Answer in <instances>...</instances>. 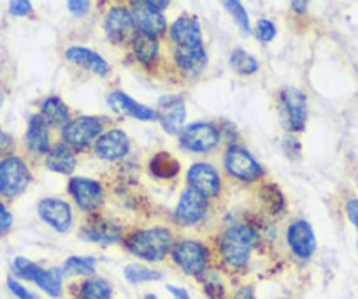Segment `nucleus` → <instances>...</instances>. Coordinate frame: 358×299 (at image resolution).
Wrapping results in <instances>:
<instances>
[{
  "label": "nucleus",
  "instance_id": "obj_1",
  "mask_svg": "<svg viewBox=\"0 0 358 299\" xmlns=\"http://www.w3.org/2000/svg\"><path fill=\"white\" fill-rule=\"evenodd\" d=\"M127 250L137 259L148 260V263H157L165 259L169 252L174 249V238L169 229L153 228L137 231L129 236L125 242Z\"/></svg>",
  "mask_w": 358,
  "mask_h": 299
},
{
  "label": "nucleus",
  "instance_id": "obj_2",
  "mask_svg": "<svg viewBox=\"0 0 358 299\" xmlns=\"http://www.w3.org/2000/svg\"><path fill=\"white\" fill-rule=\"evenodd\" d=\"M255 242H257V232L244 223H237L227 229L222 235L218 243L220 253L223 260L234 270H243L248 266L253 250Z\"/></svg>",
  "mask_w": 358,
  "mask_h": 299
},
{
  "label": "nucleus",
  "instance_id": "obj_3",
  "mask_svg": "<svg viewBox=\"0 0 358 299\" xmlns=\"http://www.w3.org/2000/svg\"><path fill=\"white\" fill-rule=\"evenodd\" d=\"M280 113L288 132H301L308 120V99L299 88L285 87L280 92Z\"/></svg>",
  "mask_w": 358,
  "mask_h": 299
},
{
  "label": "nucleus",
  "instance_id": "obj_4",
  "mask_svg": "<svg viewBox=\"0 0 358 299\" xmlns=\"http://www.w3.org/2000/svg\"><path fill=\"white\" fill-rule=\"evenodd\" d=\"M172 259L176 266L188 277H202L208 271L209 252L202 243L185 239L172 249Z\"/></svg>",
  "mask_w": 358,
  "mask_h": 299
},
{
  "label": "nucleus",
  "instance_id": "obj_5",
  "mask_svg": "<svg viewBox=\"0 0 358 299\" xmlns=\"http://www.w3.org/2000/svg\"><path fill=\"white\" fill-rule=\"evenodd\" d=\"M179 143L185 150L194 153L213 152L220 143V130L213 123L197 122L183 129L179 134Z\"/></svg>",
  "mask_w": 358,
  "mask_h": 299
},
{
  "label": "nucleus",
  "instance_id": "obj_6",
  "mask_svg": "<svg viewBox=\"0 0 358 299\" xmlns=\"http://www.w3.org/2000/svg\"><path fill=\"white\" fill-rule=\"evenodd\" d=\"M32 181L29 167L20 157H8L0 162V192L8 197L22 194Z\"/></svg>",
  "mask_w": 358,
  "mask_h": 299
},
{
  "label": "nucleus",
  "instance_id": "obj_7",
  "mask_svg": "<svg viewBox=\"0 0 358 299\" xmlns=\"http://www.w3.org/2000/svg\"><path fill=\"white\" fill-rule=\"evenodd\" d=\"M157 115L162 129L171 136H178L183 132L185 120H187L185 99L181 95H164L158 99Z\"/></svg>",
  "mask_w": 358,
  "mask_h": 299
},
{
  "label": "nucleus",
  "instance_id": "obj_8",
  "mask_svg": "<svg viewBox=\"0 0 358 299\" xmlns=\"http://www.w3.org/2000/svg\"><path fill=\"white\" fill-rule=\"evenodd\" d=\"M225 167L234 178L243 181H257L264 176V167L255 160L248 150L241 146H230L225 153Z\"/></svg>",
  "mask_w": 358,
  "mask_h": 299
},
{
  "label": "nucleus",
  "instance_id": "obj_9",
  "mask_svg": "<svg viewBox=\"0 0 358 299\" xmlns=\"http://www.w3.org/2000/svg\"><path fill=\"white\" fill-rule=\"evenodd\" d=\"M102 134V122L94 116H81V118L71 120L67 125L62 129V137L67 146L85 148L92 141Z\"/></svg>",
  "mask_w": 358,
  "mask_h": 299
},
{
  "label": "nucleus",
  "instance_id": "obj_10",
  "mask_svg": "<svg viewBox=\"0 0 358 299\" xmlns=\"http://www.w3.org/2000/svg\"><path fill=\"white\" fill-rule=\"evenodd\" d=\"M206 213H208V199L195 192L194 188H187L179 199L172 216L179 225H195L204 218Z\"/></svg>",
  "mask_w": 358,
  "mask_h": 299
},
{
  "label": "nucleus",
  "instance_id": "obj_11",
  "mask_svg": "<svg viewBox=\"0 0 358 299\" xmlns=\"http://www.w3.org/2000/svg\"><path fill=\"white\" fill-rule=\"evenodd\" d=\"M104 30L113 43H127L134 41L137 29L134 23L132 11L127 8H113L106 15Z\"/></svg>",
  "mask_w": 358,
  "mask_h": 299
},
{
  "label": "nucleus",
  "instance_id": "obj_12",
  "mask_svg": "<svg viewBox=\"0 0 358 299\" xmlns=\"http://www.w3.org/2000/svg\"><path fill=\"white\" fill-rule=\"evenodd\" d=\"M187 180L190 188H194L195 192L208 197H215L220 194V188H222V180H220V174L211 164L206 162H197L188 169Z\"/></svg>",
  "mask_w": 358,
  "mask_h": 299
},
{
  "label": "nucleus",
  "instance_id": "obj_13",
  "mask_svg": "<svg viewBox=\"0 0 358 299\" xmlns=\"http://www.w3.org/2000/svg\"><path fill=\"white\" fill-rule=\"evenodd\" d=\"M69 192L74 197L76 204L81 209H85V211H94V209H97L102 204V199H104L101 183L83 176L71 178V181H69Z\"/></svg>",
  "mask_w": 358,
  "mask_h": 299
},
{
  "label": "nucleus",
  "instance_id": "obj_14",
  "mask_svg": "<svg viewBox=\"0 0 358 299\" xmlns=\"http://www.w3.org/2000/svg\"><path fill=\"white\" fill-rule=\"evenodd\" d=\"M41 218L58 232H67L72 225V209L69 202L57 197H46L37 206Z\"/></svg>",
  "mask_w": 358,
  "mask_h": 299
},
{
  "label": "nucleus",
  "instance_id": "obj_15",
  "mask_svg": "<svg viewBox=\"0 0 358 299\" xmlns=\"http://www.w3.org/2000/svg\"><path fill=\"white\" fill-rule=\"evenodd\" d=\"M287 242L292 252L302 260L309 259L316 250L315 232L306 220H297V222L292 223L287 231Z\"/></svg>",
  "mask_w": 358,
  "mask_h": 299
},
{
  "label": "nucleus",
  "instance_id": "obj_16",
  "mask_svg": "<svg viewBox=\"0 0 358 299\" xmlns=\"http://www.w3.org/2000/svg\"><path fill=\"white\" fill-rule=\"evenodd\" d=\"M108 104L109 108L115 113H118V115L132 116V118L143 120V122H155V120L158 122L157 109L148 108V106L134 101V99L130 97V95H127L125 92H111V94L108 95Z\"/></svg>",
  "mask_w": 358,
  "mask_h": 299
},
{
  "label": "nucleus",
  "instance_id": "obj_17",
  "mask_svg": "<svg viewBox=\"0 0 358 299\" xmlns=\"http://www.w3.org/2000/svg\"><path fill=\"white\" fill-rule=\"evenodd\" d=\"M130 141L123 130H109L95 141V153L104 160H120L129 153Z\"/></svg>",
  "mask_w": 358,
  "mask_h": 299
},
{
  "label": "nucleus",
  "instance_id": "obj_18",
  "mask_svg": "<svg viewBox=\"0 0 358 299\" xmlns=\"http://www.w3.org/2000/svg\"><path fill=\"white\" fill-rule=\"evenodd\" d=\"M171 39L176 48L201 46L202 44V30L201 23L192 16H181L171 25Z\"/></svg>",
  "mask_w": 358,
  "mask_h": 299
},
{
  "label": "nucleus",
  "instance_id": "obj_19",
  "mask_svg": "<svg viewBox=\"0 0 358 299\" xmlns=\"http://www.w3.org/2000/svg\"><path fill=\"white\" fill-rule=\"evenodd\" d=\"M65 58L69 62H74L79 67L86 69V71L94 72L97 76L104 78L109 74V64L104 60V57L97 53V51L90 50V48L83 46H72L67 48L65 51Z\"/></svg>",
  "mask_w": 358,
  "mask_h": 299
},
{
  "label": "nucleus",
  "instance_id": "obj_20",
  "mask_svg": "<svg viewBox=\"0 0 358 299\" xmlns=\"http://www.w3.org/2000/svg\"><path fill=\"white\" fill-rule=\"evenodd\" d=\"M132 16L134 23H136L137 32L146 34V36H160L165 32V16L160 11H153V9L144 8L141 2H132Z\"/></svg>",
  "mask_w": 358,
  "mask_h": 299
},
{
  "label": "nucleus",
  "instance_id": "obj_21",
  "mask_svg": "<svg viewBox=\"0 0 358 299\" xmlns=\"http://www.w3.org/2000/svg\"><path fill=\"white\" fill-rule=\"evenodd\" d=\"M174 60L181 71L190 74V76H195V74L204 71L209 58H208V51H206L204 44H201V46L176 48Z\"/></svg>",
  "mask_w": 358,
  "mask_h": 299
},
{
  "label": "nucleus",
  "instance_id": "obj_22",
  "mask_svg": "<svg viewBox=\"0 0 358 299\" xmlns=\"http://www.w3.org/2000/svg\"><path fill=\"white\" fill-rule=\"evenodd\" d=\"M27 146H29L30 152L34 153H50V132H48V123L44 122V118L41 115L30 116L29 120V129L25 134Z\"/></svg>",
  "mask_w": 358,
  "mask_h": 299
},
{
  "label": "nucleus",
  "instance_id": "obj_23",
  "mask_svg": "<svg viewBox=\"0 0 358 299\" xmlns=\"http://www.w3.org/2000/svg\"><path fill=\"white\" fill-rule=\"evenodd\" d=\"M81 236L88 242L116 243L122 238V229L115 222H109V220H94V222L86 223L83 228Z\"/></svg>",
  "mask_w": 358,
  "mask_h": 299
},
{
  "label": "nucleus",
  "instance_id": "obj_24",
  "mask_svg": "<svg viewBox=\"0 0 358 299\" xmlns=\"http://www.w3.org/2000/svg\"><path fill=\"white\" fill-rule=\"evenodd\" d=\"M76 164H78V160H76V155L67 144H57V146L51 148L46 157L48 169L65 174V176L74 173Z\"/></svg>",
  "mask_w": 358,
  "mask_h": 299
},
{
  "label": "nucleus",
  "instance_id": "obj_25",
  "mask_svg": "<svg viewBox=\"0 0 358 299\" xmlns=\"http://www.w3.org/2000/svg\"><path fill=\"white\" fill-rule=\"evenodd\" d=\"M64 271L60 267H50V270H41L34 284L46 292L51 298H60L64 294Z\"/></svg>",
  "mask_w": 358,
  "mask_h": 299
},
{
  "label": "nucleus",
  "instance_id": "obj_26",
  "mask_svg": "<svg viewBox=\"0 0 358 299\" xmlns=\"http://www.w3.org/2000/svg\"><path fill=\"white\" fill-rule=\"evenodd\" d=\"M78 299H113V287L104 278L90 277L79 284Z\"/></svg>",
  "mask_w": 358,
  "mask_h": 299
},
{
  "label": "nucleus",
  "instance_id": "obj_27",
  "mask_svg": "<svg viewBox=\"0 0 358 299\" xmlns=\"http://www.w3.org/2000/svg\"><path fill=\"white\" fill-rule=\"evenodd\" d=\"M132 46H134V55H136V58L144 65L153 64L158 57V51H160L157 37L146 36V34H141V32L136 34V37H134L132 41Z\"/></svg>",
  "mask_w": 358,
  "mask_h": 299
},
{
  "label": "nucleus",
  "instance_id": "obj_28",
  "mask_svg": "<svg viewBox=\"0 0 358 299\" xmlns=\"http://www.w3.org/2000/svg\"><path fill=\"white\" fill-rule=\"evenodd\" d=\"M179 169H181V166H179L178 160L167 152L157 153L150 162V173L158 180H171V178L178 176Z\"/></svg>",
  "mask_w": 358,
  "mask_h": 299
},
{
  "label": "nucleus",
  "instance_id": "obj_29",
  "mask_svg": "<svg viewBox=\"0 0 358 299\" xmlns=\"http://www.w3.org/2000/svg\"><path fill=\"white\" fill-rule=\"evenodd\" d=\"M41 116L50 125H67L69 109L65 102L58 97H48L41 106Z\"/></svg>",
  "mask_w": 358,
  "mask_h": 299
},
{
  "label": "nucleus",
  "instance_id": "obj_30",
  "mask_svg": "<svg viewBox=\"0 0 358 299\" xmlns=\"http://www.w3.org/2000/svg\"><path fill=\"white\" fill-rule=\"evenodd\" d=\"M123 274H125L127 281L132 285H139V284H146V281H158L162 280V273L157 270H151V267L144 266V264L134 263L125 266L123 270Z\"/></svg>",
  "mask_w": 358,
  "mask_h": 299
},
{
  "label": "nucleus",
  "instance_id": "obj_31",
  "mask_svg": "<svg viewBox=\"0 0 358 299\" xmlns=\"http://www.w3.org/2000/svg\"><path fill=\"white\" fill-rule=\"evenodd\" d=\"M62 271L67 277H92L95 274V260L90 257H69Z\"/></svg>",
  "mask_w": 358,
  "mask_h": 299
},
{
  "label": "nucleus",
  "instance_id": "obj_32",
  "mask_svg": "<svg viewBox=\"0 0 358 299\" xmlns=\"http://www.w3.org/2000/svg\"><path fill=\"white\" fill-rule=\"evenodd\" d=\"M230 67L237 74L248 76V74H255L258 71V62L253 55L246 53V51L239 48V50H234L232 55H230Z\"/></svg>",
  "mask_w": 358,
  "mask_h": 299
},
{
  "label": "nucleus",
  "instance_id": "obj_33",
  "mask_svg": "<svg viewBox=\"0 0 358 299\" xmlns=\"http://www.w3.org/2000/svg\"><path fill=\"white\" fill-rule=\"evenodd\" d=\"M202 287H204L206 295H208L209 299H225L227 288L216 273H208V271H206V273L202 274Z\"/></svg>",
  "mask_w": 358,
  "mask_h": 299
},
{
  "label": "nucleus",
  "instance_id": "obj_34",
  "mask_svg": "<svg viewBox=\"0 0 358 299\" xmlns=\"http://www.w3.org/2000/svg\"><path fill=\"white\" fill-rule=\"evenodd\" d=\"M223 8H225L227 11L232 15V18L236 20V23H237V27L241 29V32L243 34L251 32L250 18H248L246 9L243 8V4H241V2H237V0H227V2H223Z\"/></svg>",
  "mask_w": 358,
  "mask_h": 299
},
{
  "label": "nucleus",
  "instance_id": "obj_35",
  "mask_svg": "<svg viewBox=\"0 0 358 299\" xmlns=\"http://www.w3.org/2000/svg\"><path fill=\"white\" fill-rule=\"evenodd\" d=\"M13 270H15V273L18 274L20 278L36 281L37 274L41 273V270H43V267H41L39 264L32 263V260L25 259V257H16V259L13 260Z\"/></svg>",
  "mask_w": 358,
  "mask_h": 299
},
{
  "label": "nucleus",
  "instance_id": "obj_36",
  "mask_svg": "<svg viewBox=\"0 0 358 299\" xmlns=\"http://www.w3.org/2000/svg\"><path fill=\"white\" fill-rule=\"evenodd\" d=\"M262 199L267 204V208H271L273 211H281L283 209V195H281V190L276 185H267V187L262 188Z\"/></svg>",
  "mask_w": 358,
  "mask_h": 299
},
{
  "label": "nucleus",
  "instance_id": "obj_37",
  "mask_svg": "<svg viewBox=\"0 0 358 299\" xmlns=\"http://www.w3.org/2000/svg\"><path fill=\"white\" fill-rule=\"evenodd\" d=\"M255 36L262 43H268L276 37V27L271 20H258L257 27H255Z\"/></svg>",
  "mask_w": 358,
  "mask_h": 299
},
{
  "label": "nucleus",
  "instance_id": "obj_38",
  "mask_svg": "<svg viewBox=\"0 0 358 299\" xmlns=\"http://www.w3.org/2000/svg\"><path fill=\"white\" fill-rule=\"evenodd\" d=\"M8 287L18 299H37L36 294H32L25 285H22L18 280H15V278H9Z\"/></svg>",
  "mask_w": 358,
  "mask_h": 299
},
{
  "label": "nucleus",
  "instance_id": "obj_39",
  "mask_svg": "<svg viewBox=\"0 0 358 299\" xmlns=\"http://www.w3.org/2000/svg\"><path fill=\"white\" fill-rule=\"evenodd\" d=\"M9 13L15 16H29L32 13V4L29 0H13L9 4Z\"/></svg>",
  "mask_w": 358,
  "mask_h": 299
},
{
  "label": "nucleus",
  "instance_id": "obj_40",
  "mask_svg": "<svg viewBox=\"0 0 358 299\" xmlns=\"http://www.w3.org/2000/svg\"><path fill=\"white\" fill-rule=\"evenodd\" d=\"M13 225V215L2 202H0V236H4L6 232L11 229Z\"/></svg>",
  "mask_w": 358,
  "mask_h": 299
},
{
  "label": "nucleus",
  "instance_id": "obj_41",
  "mask_svg": "<svg viewBox=\"0 0 358 299\" xmlns=\"http://www.w3.org/2000/svg\"><path fill=\"white\" fill-rule=\"evenodd\" d=\"M67 8H69V11L72 13V15L83 16V15H86V13H88L90 2H86V0H69Z\"/></svg>",
  "mask_w": 358,
  "mask_h": 299
},
{
  "label": "nucleus",
  "instance_id": "obj_42",
  "mask_svg": "<svg viewBox=\"0 0 358 299\" xmlns=\"http://www.w3.org/2000/svg\"><path fill=\"white\" fill-rule=\"evenodd\" d=\"M346 215L348 218H350V222L357 228V232H358V199H350V201H348ZM357 246H358V239H357Z\"/></svg>",
  "mask_w": 358,
  "mask_h": 299
},
{
  "label": "nucleus",
  "instance_id": "obj_43",
  "mask_svg": "<svg viewBox=\"0 0 358 299\" xmlns=\"http://www.w3.org/2000/svg\"><path fill=\"white\" fill-rule=\"evenodd\" d=\"M169 292L172 294V298L174 299H192L190 294H188V291H185V288L181 287H174V285H169Z\"/></svg>",
  "mask_w": 358,
  "mask_h": 299
},
{
  "label": "nucleus",
  "instance_id": "obj_44",
  "mask_svg": "<svg viewBox=\"0 0 358 299\" xmlns=\"http://www.w3.org/2000/svg\"><path fill=\"white\" fill-rule=\"evenodd\" d=\"M232 299H255V294H253V288L251 287H243L239 288V291L234 294Z\"/></svg>",
  "mask_w": 358,
  "mask_h": 299
},
{
  "label": "nucleus",
  "instance_id": "obj_45",
  "mask_svg": "<svg viewBox=\"0 0 358 299\" xmlns=\"http://www.w3.org/2000/svg\"><path fill=\"white\" fill-rule=\"evenodd\" d=\"M290 8L294 9L295 13H299V15H302V13L308 11V2H299V0H294L290 4Z\"/></svg>",
  "mask_w": 358,
  "mask_h": 299
},
{
  "label": "nucleus",
  "instance_id": "obj_46",
  "mask_svg": "<svg viewBox=\"0 0 358 299\" xmlns=\"http://www.w3.org/2000/svg\"><path fill=\"white\" fill-rule=\"evenodd\" d=\"M143 299H158L157 294H146Z\"/></svg>",
  "mask_w": 358,
  "mask_h": 299
},
{
  "label": "nucleus",
  "instance_id": "obj_47",
  "mask_svg": "<svg viewBox=\"0 0 358 299\" xmlns=\"http://www.w3.org/2000/svg\"><path fill=\"white\" fill-rule=\"evenodd\" d=\"M2 102H4V95H2V92H0V106H2Z\"/></svg>",
  "mask_w": 358,
  "mask_h": 299
},
{
  "label": "nucleus",
  "instance_id": "obj_48",
  "mask_svg": "<svg viewBox=\"0 0 358 299\" xmlns=\"http://www.w3.org/2000/svg\"><path fill=\"white\" fill-rule=\"evenodd\" d=\"M0 136H2V132H0Z\"/></svg>",
  "mask_w": 358,
  "mask_h": 299
}]
</instances>
